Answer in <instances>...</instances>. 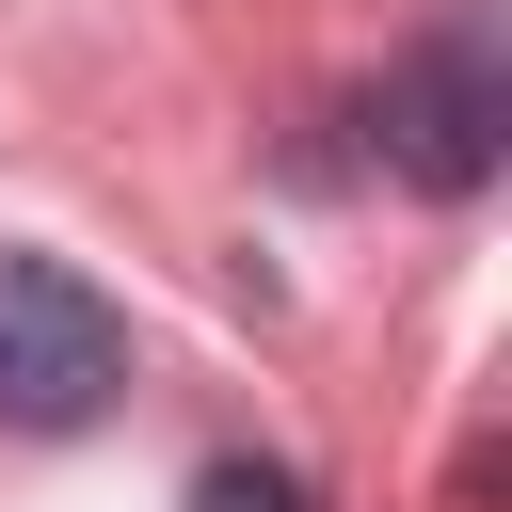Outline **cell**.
Returning <instances> with one entry per match:
<instances>
[{"label": "cell", "mask_w": 512, "mask_h": 512, "mask_svg": "<svg viewBox=\"0 0 512 512\" xmlns=\"http://www.w3.org/2000/svg\"><path fill=\"white\" fill-rule=\"evenodd\" d=\"M192 512H304V480H288V464H208Z\"/></svg>", "instance_id": "cell-3"}, {"label": "cell", "mask_w": 512, "mask_h": 512, "mask_svg": "<svg viewBox=\"0 0 512 512\" xmlns=\"http://www.w3.org/2000/svg\"><path fill=\"white\" fill-rule=\"evenodd\" d=\"M128 384V320L64 256H0V432H80Z\"/></svg>", "instance_id": "cell-2"}, {"label": "cell", "mask_w": 512, "mask_h": 512, "mask_svg": "<svg viewBox=\"0 0 512 512\" xmlns=\"http://www.w3.org/2000/svg\"><path fill=\"white\" fill-rule=\"evenodd\" d=\"M368 128H384V160H400L416 192H480V176H496V128H512V48H496V0H448V16L384 64Z\"/></svg>", "instance_id": "cell-1"}]
</instances>
